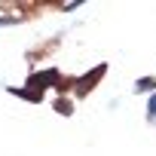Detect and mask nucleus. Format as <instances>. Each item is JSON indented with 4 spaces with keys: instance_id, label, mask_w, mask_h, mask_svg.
I'll list each match as a JSON object with an SVG mask.
<instances>
[{
    "instance_id": "nucleus-3",
    "label": "nucleus",
    "mask_w": 156,
    "mask_h": 156,
    "mask_svg": "<svg viewBox=\"0 0 156 156\" xmlns=\"http://www.w3.org/2000/svg\"><path fill=\"white\" fill-rule=\"evenodd\" d=\"M58 113H70V104L67 101H58Z\"/></svg>"
},
{
    "instance_id": "nucleus-2",
    "label": "nucleus",
    "mask_w": 156,
    "mask_h": 156,
    "mask_svg": "<svg viewBox=\"0 0 156 156\" xmlns=\"http://www.w3.org/2000/svg\"><path fill=\"white\" fill-rule=\"evenodd\" d=\"M153 86H156V83H153V80H141V83H138V86H135V89H138V92H147V89H153Z\"/></svg>"
},
{
    "instance_id": "nucleus-1",
    "label": "nucleus",
    "mask_w": 156,
    "mask_h": 156,
    "mask_svg": "<svg viewBox=\"0 0 156 156\" xmlns=\"http://www.w3.org/2000/svg\"><path fill=\"white\" fill-rule=\"evenodd\" d=\"M101 73H104V64H101V67H98V70H95L92 76H83V86H80V89H83V92H86V89H92V83L98 80V76H101Z\"/></svg>"
},
{
    "instance_id": "nucleus-4",
    "label": "nucleus",
    "mask_w": 156,
    "mask_h": 156,
    "mask_svg": "<svg viewBox=\"0 0 156 156\" xmlns=\"http://www.w3.org/2000/svg\"><path fill=\"white\" fill-rule=\"evenodd\" d=\"M150 113H153V116H156V95H153V98H150Z\"/></svg>"
}]
</instances>
